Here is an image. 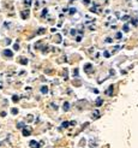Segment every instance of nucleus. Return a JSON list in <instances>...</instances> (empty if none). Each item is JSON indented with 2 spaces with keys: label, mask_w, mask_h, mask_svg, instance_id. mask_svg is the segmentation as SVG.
Masks as SVG:
<instances>
[{
  "label": "nucleus",
  "mask_w": 138,
  "mask_h": 148,
  "mask_svg": "<svg viewBox=\"0 0 138 148\" xmlns=\"http://www.w3.org/2000/svg\"><path fill=\"white\" fill-rule=\"evenodd\" d=\"M11 113H12V114H17V113H18V110H17V108H12V110H11Z\"/></svg>",
  "instance_id": "4468645a"
},
{
  "label": "nucleus",
  "mask_w": 138,
  "mask_h": 148,
  "mask_svg": "<svg viewBox=\"0 0 138 148\" xmlns=\"http://www.w3.org/2000/svg\"><path fill=\"white\" fill-rule=\"evenodd\" d=\"M55 42H58V44L61 42V36H60V35H56V41H55Z\"/></svg>",
  "instance_id": "ddd939ff"
},
{
  "label": "nucleus",
  "mask_w": 138,
  "mask_h": 148,
  "mask_svg": "<svg viewBox=\"0 0 138 148\" xmlns=\"http://www.w3.org/2000/svg\"><path fill=\"white\" fill-rule=\"evenodd\" d=\"M6 44L10 45V44H11V40H10V39H7V40H6Z\"/></svg>",
  "instance_id": "c756f323"
},
{
  "label": "nucleus",
  "mask_w": 138,
  "mask_h": 148,
  "mask_svg": "<svg viewBox=\"0 0 138 148\" xmlns=\"http://www.w3.org/2000/svg\"><path fill=\"white\" fill-rule=\"evenodd\" d=\"M106 42L110 44V42H112V39H110V37H107V39H106Z\"/></svg>",
  "instance_id": "b1692460"
},
{
  "label": "nucleus",
  "mask_w": 138,
  "mask_h": 148,
  "mask_svg": "<svg viewBox=\"0 0 138 148\" xmlns=\"http://www.w3.org/2000/svg\"><path fill=\"white\" fill-rule=\"evenodd\" d=\"M70 125H76V122H74V120H72V122H70Z\"/></svg>",
  "instance_id": "bb28decb"
},
{
  "label": "nucleus",
  "mask_w": 138,
  "mask_h": 148,
  "mask_svg": "<svg viewBox=\"0 0 138 148\" xmlns=\"http://www.w3.org/2000/svg\"><path fill=\"white\" fill-rule=\"evenodd\" d=\"M113 89H114V87H113V86H109V88H108V90L106 91V94H107V95H112V94H113Z\"/></svg>",
  "instance_id": "20e7f679"
},
{
  "label": "nucleus",
  "mask_w": 138,
  "mask_h": 148,
  "mask_svg": "<svg viewBox=\"0 0 138 148\" xmlns=\"http://www.w3.org/2000/svg\"><path fill=\"white\" fill-rule=\"evenodd\" d=\"M103 56H105L106 58H108V57H109L110 54H109V53H108V52H105V53H103Z\"/></svg>",
  "instance_id": "5701e85b"
},
{
  "label": "nucleus",
  "mask_w": 138,
  "mask_h": 148,
  "mask_svg": "<svg viewBox=\"0 0 138 148\" xmlns=\"http://www.w3.org/2000/svg\"><path fill=\"white\" fill-rule=\"evenodd\" d=\"M121 36H123L121 33H117V39H121Z\"/></svg>",
  "instance_id": "a211bd4d"
},
{
  "label": "nucleus",
  "mask_w": 138,
  "mask_h": 148,
  "mask_svg": "<svg viewBox=\"0 0 138 148\" xmlns=\"http://www.w3.org/2000/svg\"><path fill=\"white\" fill-rule=\"evenodd\" d=\"M71 34H72V35H76V30L72 29V30H71Z\"/></svg>",
  "instance_id": "cd10ccee"
},
{
  "label": "nucleus",
  "mask_w": 138,
  "mask_h": 148,
  "mask_svg": "<svg viewBox=\"0 0 138 148\" xmlns=\"http://www.w3.org/2000/svg\"><path fill=\"white\" fill-rule=\"evenodd\" d=\"M30 4H31V0H25V5L27 6H30Z\"/></svg>",
  "instance_id": "412c9836"
},
{
  "label": "nucleus",
  "mask_w": 138,
  "mask_h": 148,
  "mask_svg": "<svg viewBox=\"0 0 138 148\" xmlns=\"http://www.w3.org/2000/svg\"><path fill=\"white\" fill-rule=\"evenodd\" d=\"M21 64H23V65H25V64H28V60H25V59H22V60H21Z\"/></svg>",
  "instance_id": "6ab92c4d"
},
{
  "label": "nucleus",
  "mask_w": 138,
  "mask_h": 148,
  "mask_svg": "<svg viewBox=\"0 0 138 148\" xmlns=\"http://www.w3.org/2000/svg\"><path fill=\"white\" fill-rule=\"evenodd\" d=\"M102 104H103V100H102V99H98L96 101V106H101Z\"/></svg>",
  "instance_id": "9d476101"
},
{
  "label": "nucleus",
  "mask_w": 138,
  "mask_h": 148,
  "mask_svg": "<svg viewBox=\"0 0 138 148\" xmlns=\"http://www.w3.org/2000/svg\"><path fill=\"white\" fill-rule=\"evenodd\" d=\"M123 19H124V21H127V19H128V16H125V17H123Z\"/></svg>",
  "instance_id": "7c9ffc66"
},
{
  "label": "nucleus",
  "mask_w": 138,
  "mask_h": 148,
  "mask_svg": "<svg viewBox=\"0 0 138 148\" xmlns=\"http://www.w3.org/2000/svg\"><path fill=\"white\" fill-rule=\"evenodd\" d=\"M25 126V124L23 123V122H19V123H17V129H23Z\"/></svg>",
  "instance_id": "423d86ee"
},
{
  "label": "nucleus",
  "mask_w": 138,
  "mask_h": 148,
  "mask_svg": "<svg viewBox=\"0 0 138 148\" xmlns=\"http://www.w3.org/2000/svg\"><path fill=\"white\" fill-rule=\"evenodd\" d=\"M29 146L31 148H40V143L39 142H36V141H30V143H29Z\"/></svg>",
  "instance_id": "f03ea898"
},
{
  "label": "nucleus",
  "mask_w": 138,
  "mask_h": 148,
  "mask_svg": "<svg viewBox=\"0 0 138 148\" xmlns=\"http://www.w3.org/2000/svg\"><path fill=\"white\" fill-rule=\"evenodd\" d=\"M41 93H42V94H47V93H48V88L43 86V87L41 88Z\"/></svg>",
  "instance_id": "0eeeda50"
},
{
  "label": "nucleus",
  "mask_w": 138,
  "mask_h": 148,
  "mask_svg": "<svg viewBox=\"0 0 138 148\" xmlns=\"http://www.w3.org/2000/svg\"><path fill=\"white\" fill-rule=\"evenodd\" d=\"M74 12H76V9H71V10H70V13H71V15H73Z\"/></svg>",
  "instance_id": "4be33fe9"
},
{
  "label": "nucleus",
  "mask_w": 138,
  "mask_h": 148,
  "mask_svg": "<svg viewBox=\"0 0 138 148\" xmlns=\"http://www.w3.org/2000/svg\"><path fill=\"white\" fill-rule=\"evenodd\" d=\"M44 33V29L43 28H40V29L37 30V34H43Z\"/></svg>",
  "instance_id": "dca6fc26"
},
{
  "label": "nucleus",
  "mask_w": 138,
  "mask_h": 148,
  "mask_svg": "<svg viewBox=\"0 0 138 148\" xmlns=\"http://www.w3.org/2000/svg\"><path fill=\"white\" fill-rule=\"evenodd\" d=\"M2 54H4L5 57H9V58H12V57H13V53H12L11 49H5V51L2 52Z\"/></svg>",
  "instance_id": "f257e3e1"
},
{
  "label": "nucleus",
  "mask_w": 138,
  "mask_h": 148,
  "mask_svg": "<svg viewBox=\"0 0 138 148\" xmlns=\"http://www.w3.org/2000/svg\"><path fill=\"white\" fill-rule=\"evenodd\" d=\"M91 69H93V65H91V64H85V65H84V70H85L86 72H90Z\"/></svg>",
  "instance_id": "7ed1b4c3"
},
{
  "label": "nucleus",
  "mask_w": 138,
  "mask_h": 148,
  "mask_svg": "<svg viewBox=\"0 0 138 148\" xmlns=\"http://www.w3.org/2000/svg\"><path fill=\"white\" fill-rule=\"evenodd\" d=\"M93 116H94V118H98V117H100V112L96 110V111L94 112V114H93Z\"/></svg>",
  "instance_id": "1a4fd4ad"
},
{
  "label": "nucleus",
  "mask_w": 138,
  "mask_h": 148,
  "mask_svg": "<svg viewBox=\"0 0 138 148\" xmlns=\"http://www.w3.org/2000/svg\"><path fill=\"white\" fill-rule=\"evenodd\" d=\"M123 29H124V31H128V25H127V24H125Z\"/></svg>",
  "instance_id": "aec40b11"
},
{
  "label": "nucleus",
  "mask_w": 138,
  "mask_h": 148,
  "mask_svg": "<svg viewBox=\"0 0 138 148\" xmlns=\"http://www.w3.org/2000/svg\"><path fill=\"white\" fill-rule=\"evenodd\" d=\"M31 134V130L30 129H24L23 130V136H29Z\"/></svg>",
  "instance_id": "39448f33"
},
{
  "label": "nucleus",
  "mask_w": 138,
  "mask_h": 148,
  "mask_svg": "<svg viewBox=\"0 0 138 148\" xmlns=\"http://www.w3.org/2000/svg\"><path fill=\"white\" fill-rule=\"evenodd\" d=\"M70 125V123H67V122H64L63 124H61V128H67Z\"/></svg>",
  "instance_id": "f8f14e48"
},
{
  "label": "nucleus",
  "mask_w": 138,
  "mask_h": 148,
  "mask_svg": "<svg viewBox=\"0 0 138 148\" xmlns=\"http://www.w3.org/2000/svg\"><path fill=\"white\" fill-rule=\"evenodd\" d=\"M63 107H64V111H67V110H69V107H70V104H69V102H64Z\"/></svg>",
  "instance_id": "6e6552de"
},
{
  "label": "nucleus",
  "mask_w": 138,
  "mask_h": 148,
  "mask_svg": "<svg viewBox=\"0 0 138 148\" xmlns=\"http://www.w3.org/2000/svg\"><path fill=\"white\" fill-rule=\"evenodd\" d=\"M131 23H132L133 25H137V24H138V23H137V19H135V18H132V19H131Z\"/></svg>",
  "instance_id": "2eb2a0df"
},
{
  "label": "nucleus",
  "mask_w": 138,
  "mask_h": 148,
  "mask_svg": "<svg viewBox=\"0 0 138 148\" xmlns=\"http://www.w3.org/2000/svg\"><path fill=\"white\" fill-rule=\"evenodd\" d=\"M47 12H48V11L44 9V10H43V13H42V16H46V15H47Z\"/></svg>",
  "instance_id": "a878e982"
},
{
  "label": "nucleus",
  "mask_w": 138,
  "mask_h": 148,
  "mask_svg": "<svg viewBox=\"0 0 138 148\" xmlns=\"http://www.w3.org/2000/svg\"><path fill=\"white\" fill-rule=\"evenodd\" d=\"M13 48H14V49H18V48H19V45H18V44H16V45L13 46Z\"/></svg>",
  "instance_id": "393cba45"
},
{
  "label": "nucleus",
  "mask_w": 138,
  "mask_h": 148,
  "mask_svg": "<svg viewBox=\"0 0 138 148\" xmlns=\"http://www.w3.org/2000/svg\"><path fill=\"white\" fill-rule=\"evenodd\" d=\"M72 74H73V76H78V70H77V69H74Z\"/></svg>",
  "instance_id": "f3484780"
},
{
  "label": "nucleus",
  "mask_w": 138,
  "mask_h": 148,
  "mask_svg": "<svg viewBox=\"0 0 138 148\" xmlns=\"http://www.w3.org/2000/svg\"><path fill=\"white\" fill-rule=\"evenodd\" d=\"M18 100H19V96H18V95H13V96H12V101L16 102V101H18Z\"/></svg>",
  "instance_id": "9b49d317"
},
{
  "label": "nucleus",
  "mask_w": 138,
  "mask_h": 148,
  "mask_svg": "<svg viewBox=\"0 0 138 148\" xmlns=\"http://www.w3.org/2000/svg\"><path fill=\"white\" fill-rule=\"evenodd\" d=\"M83 2H84L85 5H88V4H89V0H83Z\"/></svg>",
  "instance_id": "c85d7f7f"
}]
</instances>
